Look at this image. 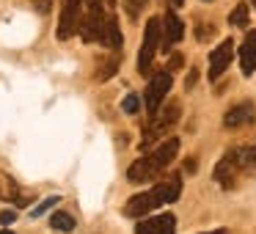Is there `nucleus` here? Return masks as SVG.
Masks as SVG:
<instances>
[{
	"instance_id": "1",
	"label": "nucleus",
	"mask_w": 256,
	"mask_h": 234,
	"mask_svg": "<svg viewBox=\"0 0 256 234\" xmlns=\"http://www.w3.org/2000/svg\"><path fill=\"white\" fill-rule=\"evenodd\" d=\"M179 196H182V179L171 176V179H166V182L154 184L152 190H146V193L132 196V198L124 204V215H130V218H146L152 210H157V206L174 204Z\"/></svg>"
},
{
	"instance_id": "2",
	"label": "nucleus",
	"mask_w": 256,
	"mask_h": 234,
	"mask_svg": "<svg viewBox=\"0 0 256 234\" xmlns=\"http://www.w3.org/2000/svg\"><path fill=\"white\" fill-rule=\"evenodd\" d=\"M176 152H179V140H176V138L160 144L154 152H152V154L140 157V160H135L132 166H130L127 179H130L132 184H144V182H149V179H154L157 174H160L162 168L168 166V162H174Z\"/></svg>"
},
{
	"instance_id": "3",
	"label": "nucleus",
	"mask_w": 256,
	"mask_h": 234,
	"mask_svg": "<svg viewBox=\"0 0 256 234\" xmlns=\"http://www.w3.org/2000/svg\"><path fill=\"white\" fill-rule=\"evenodd\" d=\"M162 42V20H149L146 22V30H144V44H140V52H138V72L140 74H149L152 69V61H154V52Z\"/></svg>"
},
{
	"instance_id": "4",
	"label": "nucleus",
	"mask_w": 256,
	"mask_h": 234,
	"mask_svg": "<svg viewBox=\"0 0 256 234\" xmlns=\"http://www.w3.org/2000/svg\"><path fill=\"white\" fill-rule=\"evenodd\" d=\"M80 22H83V0H64V8H61V20H58L56 36L61 42L72 39V36L80 30Z\"/></svg>"
},
{
	"instance_id": "5",
	"label": "nucleus",
	"mask_w": 256,
	"mask_h": 234,
	"mask_svg": "<svg viewBox=\"0 0 256 234\" xmlns=\"http://www.w3.org/2000/svg\"><path fill=\"white\" fill-rule=\"evenodd\" d=\"M152 116H154V118H152L149 130H146V135H144V144H140V149H144V152L152 146V140H154L157 135H162V130L171 127V124L179 118V102H174V100H171L166 108H157V110L152 113Z\"/></svg>"
},
{
	"instance_id": "6",
	"label": "nucleus",
	"mask_w": 256,
	"mask_h": 234,
	"mask_svg": "<svg viewBox=\"0 0 256 234\" xmlns=\"http://www.w3.org/2000/svg\"><path fill=\"white\" fill-rule=\"evenodd\" d=\"M102 34H105L102 3H100V0H88V12H86L83 22H80V36H83V42L94 44V42H102Z\"/></svg>"
},
{
	"instance_id": "7",
	"label": "nucleus",
	"mask_w": 256,
	"mask_h": 234,
	"mask_svg": "<svg viewBox=\"0 0 256 234\" xmlns=\"http://www.w3.org/2000/svg\"><path fill=\"white\" fill-rule=\"evenodd\" d=\"M242 174V160H240V146L237 149H228L223 154V160L215 166V182L220 188H234L237 184V176Z\"/></svg>"
},
{
	"instance_id": "8",
	"label": "nucleus",
	"mask_w": 256,
	"mask_h": 234,
	"mask_svg": "<svg viewBox=\"0 0 256 234\" xmlns=\"http://www.w3.org/2000/svg\"><path fill=\"white\" fill-rule=\"evenodd\" d=\"M168 88H171V72H157L152 78L149 88H146V110L154 113L162 105V100L168 96Z\"/></svg>"
},
{
	"instance_id": "9",
	"label": "nucleus",
	"mask_w": 256,
	"mask_h": 234,
	"mask_svg": "<svg viewBox=\"0 0 256 234\" xmlns=\"http://www.w3.org/2000/svg\"><path fill=\"white\" fill-rule=\"evenodd\" d=\"M232 56H234V42L232 39L220 42V44L212 50V56H210V80H218L223 72H226L228 64H232Z\"/></svg>"
},
{
	"instance_id": "10",
	"label": "nucleus",
	"mask_w": 256,
	"mask_h": 234,
	"mask_svg": "<svg viewBox=\"0 0 256 234\" xmlns=\"http://www.w3.org/2000/svg\"><path fill=\"white\" fill-rule=\"evenodd\" d=\"M176 232V218L174 215H157L138 223L135 234H174Z\"/></svg>"
},
{
	"instance_id": "11",
	"label": "nucleus",
	"mask_w": 256,
	"mask_h": 234,
	"mask_svg": "<svg viewBox=\"0 0 256 234\" xmlns=\"http://www.w3.org/2000/svg\"><path fill=\"white\" fill-rule=\"evenodd\" d=\"M256 122V108L250 105V102H240V105H234L232 110L223 116V124H226L228 130L232 127H248V124Z\"/></svg>"
},
{
	"instance_id": "12",
	"label": "nucleus",
	"mask_w": 256,
	"mask_h": 234,
	"mask_svg": "<svg viewBox=\"0 0 256 234\" xmlns=\"http://www.w3.org/2000/svg\"><path fill=\"white\" fill-rule=\"evenodd\" d=\"M182 39H184V22L174 12H168L166 17H162V50L168 52V47L182 42Z\"/></svg>"
},
{
	"instance_id": "13",
	"label": "nucleus",
	"mask_w": 256,
	"mask_h": 234,
	"mask_svg": "<svg viewBox=\"0 0 256 234\" xmlns=\"http://www.w3.org/2000/svg\"><path fill=\"white\" fill-rule=\"evenodd\" d=\"M240 66H242L245 78H250L256 72V30H248L245 42L240 44Z\"/></svg>"
},
{
	"instance_id": "14",
	"label": "nucleus",
	"mask_w": 256,
	"mask_h": 234,
	"mask_svg": "<svg viewBox=\"0 0 256 234\" xmlns=\"http://www.w3.org/2000/svg\"><path fill=\"white\" fill-rule=\"evenodd\" d=\"M102 44L110 47L113 52L122 50V30H118V20H116V17H108V20H105V34H102Z\"/></svg>"
},
{
	"instance_id": "15",
	"label": "nucleus",
	"mask_w": 256,
	"mask_h": 234,
	"mask_svg": "<svg viewBox=\"0 0 256 234\" xmlns=\"http://www.w3.org/2000/svg\"><path fill=\"white\" fill-rule=\"evenodd\" d=\"M50 226L56 228V232H72V228H74V218L69 215V212H52Z\"/></svg>"
},
{
	"instance_id": "16",
	"label": "nucleus",
	"mask_w": 256,
	"mask_h": 234,
	"mask_svg": "<svg viewBox=\"0 0 256 234\" xmlns=\"http://www.w3.org/2000/svg\"><path fill=\"white\" fill-rule=\"evenodd\" d=\"M240 160H242V171H256V144L240 146Z\"/></svg>"
},
{
	"instance_id": "17",
	"label": "nucleus",
	"mask_w": 256,
	"mask_h": 234,
	"mask_svg": "<svg viewBox=\"0 0 256 234\" xmlns=\"http://www.w3.org/2000/svg\"><path fill=\"white\" fill-rule=\"evenodd\" d=\"M228 22H232L234 28H245V25H248V6H245V3H237L234 12L228 14Z\"/></svg>"
},
{
	"instance_id": "18",
	"label": "nucleus",
	"mask_w": 256,
	"mask_h": 234,
	"mask_svg": "<svg viewBox=\"0 0 256 234\" xmlns=\"http://www.w3.org/2000/svg\"><path fill=\"white\" fill-rule=\"evenodd\" d=\"M116 69H118V56L113 52V56L108 58L105 64H102L100 72H96V80H108V78H113V74H116Z\"/></svg>"
},
{
	"instance_id": "19",
	"label": "nucleus",
	"mask_w": 256,
	"mask_h": 234,
	"mask_svg": "<svg viewBox=\"0 0 256 234\" xmlns=\"http://www.w3.org/2000/svg\"><path fill=\"white\" fill-rule=\"evenodd\" d=\"M124 8H127V14H130L132 20H138L140 12L146 8V0H124Z\"/></svg>"
},
{
	"instance_id": "20",
	"label": "nucleus",
	"mask_w": 256,
	"mask_h": 234,
	"mask_svg": "<svg viewBox=\"0 0 256 234\" xmlns=\"http://www.w3.org/2000/svg\"><path fill=\"white\" fill-rule=\"evenodd\" d=\"M122 110L130 113V116H135V113L140 110V100L135 94H127V96H124V102H122Z\"/></svg>"
},
{
	"instance_id": "21",
	"label": "nucleus",
	"mask_w": 256,
	"mask_h": 234,
	"mask_svg": "<svg viewBox=\"0 0 256 234\" xmlns=\"http://www.w3.org/2000/svg\"><path fill=\"white\" fill-rule=\"evenodd\" d=\"M58 201H61V198H58V196H50V198H44V201H42V204H36L34 210H30V215H34V218H42V215H44L47 210H50V206H56Z\"/></svg>"
},
{
	"instance_id": "22",
	"label": "nucleus",
	"mask_w": 256,
	"mask_h": 234,
	"mask_svg": "<svg viewBox=\"0 0 256 234\" xmlns=\"http://www.w3.org/2000/svg\"><path fill=\"white\" fill-rule=\"evenodd\" d=\"M182 64H184V58L179 56V52H174L171 61H168V72H176V69H182Z\"/></svg>"
},
{
	"instance_id": "23",
	"label": "nucleus",
	"mask_w": 256,
	"mask_h": 234,
	"mask_svg": "<svg viewBox=\"0 0 256 234\" xmlns=\"http://www.w3.org/2000/svg\"><path fill=\"white\" fill-rule=\"evenodd\" d=\"M14 220H17V212H14V210H6V212H0V223H3V226H12Z\"/></svg>"
},
{
	"instance_id": "24",
	"label": "nucleus",
	"mask_w": 256,
	"mask_h": 234,
	"mask_svg": "<svg viewBox=\"0 0 256 234\" xmlns=\"http://www.w3.org/2000/svg\"><path fill=\"white\" fill-rule=\"evenodd\" d=\"M210 34H215V28H210V25H201V28H198V39H201V42H204Z\"/></svg>"
},
{
	"instance_id": "25",
	"label": "nucleus",
	"mask_w": 256,
	"mask_h": 234,
	"mask_svg": "<svg viewBox=\"0 0 256 234\" xmlns=\"http://www.w3.org/2000/svg\"><path fill=\"white\" fill-rule=\"evenodd\" d=\"M196 80H198V74H196V69H193V72L188 74V80H184V86H188V88H193V86H196Z\"/></svg>"
},
{
	"instance_id": "26",
	"label": "nucleus",
	"mask_w": 256,
	"mask_h": 234,
	"mask_svg": "<svg viewBox=\"0 0 256 234\" xmlns=\"http://www.w3.org/2000/svg\"><path fill=\"white\" fill-rule=\"evenodd\" d=\"M168 3H171V6H182L184 0H168Z\"/></svg>"
},
{
	"instance_id": "27",
	"label": "nucleus",
	"mask_w": 256,
	"mask_h": 234,
	"mask_svg": "<svg viewBox=\"0 0 256 234\" xmlns=\"http://www.w3.org/2000/svg\"><path fill=\"white\" fill-rule=\"evenodd\" d=\"M0 234H14V232H8V228H3V232H0Z\"/></svg>"
},
{
	"instance_id": "28",
	"label": "nucleus",
	"mask_w": 256,
	"mask_h": 234,
	"mask_svg": "<svg viewBox=\"0 0 256 234\" xmlns=\"http://www.w3.org/2000/svg\"><path fill=\"white\" fill-rule=\"evenodd\" d=\"M206 234H223V232H206Z\"/></svg>"
},
{
	"instance_id": "29",
	"label": "nucleus",
	"mask_w": 256,
	"mask_h": 234,
	"mask_svg": "<svg viewBox=\"0 0 256 234\" xmlns=\"http://www.w3.org/2000/svg\"><path fill=\"white\" fill-rule=\"evenodd\" d=\"M254 3H256V0H254Z\"/></svg>"
}]
</instances>
